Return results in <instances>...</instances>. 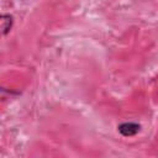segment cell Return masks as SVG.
I'll list each match as a JSON object with an SVG mask.
<instances>
[{
	"label": "cell",
	"mask_w": 158,
	"mask_h": 158,
	"mask_svg": "<svg viewBox=\"0 0 158 158\" xmlns=\"http://www.w3.org/2000/svg\"><path fill=\"white\" fill-rule=\"evenodd\" d=\"M117 128H118V131H120V133L122 136L130 137V136L136 135L139 131V125L138 123H135V122H123Z\"/></svg>",
	"instance_id": "6da1fadb"
},
{
	"label": "cell",
	"mask_w": 158,
	"mask_h": 158,
	"mask_svg": "<svg viewBox=\"0 0 158 158\" xmlns=\"http://www.w3.org/2000/svg\"><path fill=\"white\" fill-rule=\"evenodd\" d=\"M12 26V16L10 15H2V21H1V27H2V33L6 35Z\"/></svg>",
	"instance_id": "7a4b0ae2"
}]
</instances>
